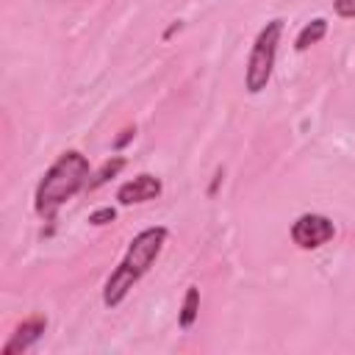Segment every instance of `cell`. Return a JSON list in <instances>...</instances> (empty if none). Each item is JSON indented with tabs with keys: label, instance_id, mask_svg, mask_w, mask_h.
Instances as JSON below:
<instances>
[{
	"label": "cell",
	"instance_id": "obj_1",
	"mask_svg": "<svg viewBox=\"0 0 355 355\" xmlns=\"http://www.w3.org/2000/svg\"><path fill=\"white\" fill-rule=\"evenodd\" d=\"M166 236H169V230L164 225L147 227V230H141V233L133 236V241L128 244L122 261L105 277V286H103V302H105V308H116L130 294V288L150 272V266L155 263V258L161 255V250L166 244Z\"/></svg>",
	"mask_w": 355,
	"mask_h": 355
},
{
	"label": "cell",
	"instance_id": "obj_2",
	"mask_svg": "<svg viewBox=\"0 0 355 355\" xmlns=\"http://www.w3.org/2000/svg\"><path fill=\"white\" fill-rule=\"evenodd\" d=\"M89 158L78 150H64L42 175L33 194V211L42 219H55L58 208L89 186Z\"/></svg>",
	"mask_w": 355,
	"mask_h": 355
},
{
	"label": "cell",
	"instance_id": "obj_3",
	"mask_svg": "<svg viewBox=\"0 0 355 355\" xmlns=\"http://www.w3.org/2000/svg\"><path fill=\"white\" fill-rule=\"evenodd\" d=\"M280 36H283V19H269L258 31V36L252 42V50H250V58H247V69H244V89L250 94H258L269 86Z\"/></svg>",
	"mask_w": 355,
	"mask_h": 355
},
{
	"label": "cell",
	"instance_id": "obj_4",
	"mask_svg": "<svg viewBox=\"0 0 355 355\" xmlns=\"http://www.w3.org/2000/svg\"><path fill=\"white\" fill-rule=\"evenodd\" d=\"M336 236V225L324 214H302L291 222V241L300 250H319Z\"/></svg>",
	"mask_w": 355,
	"mask_h": 355
},
{
	"label": "cell",
	"instance_id": "obj_5",
	"mask_svg": "<svg viewBox=\"0 0 355 355\" xmlns=\"http://www.w3.org/2000/svg\"><path fill=\"white\" fill-rule=\"evenodd\" d=\"M44 330H47V316H44V313H31V316H25V319L14 327L11 338L3 344L0 355H22V352H28V349L44 336Z\"/></svg>",
	"mask_w": 355,
	"mask_h": 355
},
{
	"label": "cell",
	"instance_id": "obj_6",
	"mask_svg": "<svg viewBox=\"0 0 355 355\" xmlns=\"http://www.w3.org/2000/svg\"><path fill=\"white\" fill-rule=\"evenodd\" d=\"M161 191H164L161 178H155L150 172H141V175H136L133 180H128L116 189V200H119V205H139V202L155 200Z\"/></svg>",
	"mask_w": 355,
	"mask_h": 355
},
{
	"label": "cell",
	"instance_id": "obj_7",
	"mask_svg": "<svg viewBox=\"0 0 355 355\" xmlns=\"http://www.w3.org/2000/svg\"><path fill=\"white\" fill-rule=\"evenodd\" d=\"M324 33H327V19L324 17H316V19H311L300 33H297V39H294V50H308L311 44H316V42H322L324 39Z\"/></svg>",
	"mask_w": 355,
	"mask_h": 355
},
{
	"label": "cell",
	"instance_id": "obj_8",
	"mask_svg": "<svg viewBox=\"0 0 355 355\" xmlns=\"http://www.w3.org/2000/svg\"><path fill=\"white\" fill-rule=\"evenodd\" d=\"M197 313H200V288L197 286H189L186 288V297H183V305H180V313H178L180 327L189 330L197 322Z\"/></svg>",
	"mask_w": 355,
	"mask_h": 355
},
{
	"label": "cell",
	"instance_id": "obj_9",
	"mask_svg": "<svg viewBox=\"0 0 355 355\" xmlns=\"http://www.w3.org/2000/svg\"><path fill=\"white\" fill-rule=\"evenodd\" d=\"M125 166V158L122 155H114V158H108L100 169H97V175L89 180V189H97V186H103L105 180H111V178H116L119 175V169Z\"/></svg>",
	"mask_w": 355,
	"mask_h": 355
},
{
	"label": "cell",
	"instance_id": "obj_10",
	"mask_svg": "<svg viewBox=\"0 0 355 355\" xmlns=\"http://www.w3.org/2000/svg\"><path fill=\"white\" fill-rule=\"evenodd\" d=\"M116 219V208H111V205H105V208H97V211H92L89 214V222L92 225H108V222H114Z\"/></svg>",
	"mask_w": 355,
	"mask_h": 355
},
{
	"label": "cell",
	"instance_id": "obj_11",
	"mask_svg": "<svg viewBox=\"0 0 355 355\" xmlns=\"http://www.w3.org/2000/svg\"><path fill=\"white\" fill-rule=\"evenodd\" d=\"M333 11L341 19H355V0H336L333 3Z\"/></svg>",
	"mask_w": 355,
	"mask_h": 355
},
{
	"label": "cell",
	"instance_id": "obj_12",
	"mask_svg": "<svg viewBox=\"0 0 355 355\" xmlns=\"http://www.w3.org/2000/svg\"><path fill=\"white\" fill-rule=\"evenodd\" d=\"M133 133H136V128H125V130H122V136H119V139L114 141V147H122V144H125L128 139H133Z\"/></svg>",
	"mask_w": 355,
	"mask_h": 355
},
{
	"label": "cell",
	"instance_id": "obj_13",
	"mask_svg": "<svg viewBox=\"0 0 355 355\" xmlns=\"http://www.w3.org/2000/svg\"><path fill=\"white\" fill-rule=\"evenodd\" d=\"M219 180H222V169H216V175H214V183H211V189H208L211 194L216 191V186H219Z\"/></svg>",
	"mask_w": 355,
	"mask_h": 355
}]
</instances>
